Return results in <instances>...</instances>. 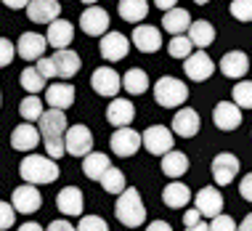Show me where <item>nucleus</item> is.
Segmentation results:
<instances>
[{
    "label": "nucleus",
    "instance_id": "31",
    "mask_svg": "<svg viewBox=\"0 0 252 231\" xmlns=\"http://www.w3.org/2000/svg\"><path fill=\"white\" fill-rule=\"evenodd\" d=\"M186 170H189V157L183 152H178V149H173V152H167L162 157V173L167 178H181Z\"/></svg>",
    "mask_w": 252,
    "mask_h": 231
},
{
    "label": "nucleus",
    "instance_id": "43",
    "mask_svg": "<svg viewBox=\"0 0 252 231\" xmlns=\"http://www.w3.org/2000/svg\"><path fill=\"white\" fill-rule=\"evenodd\" d=\"M13 56H16V45H13L8 37H0V69L8 66L13 61Z\"/></svg>",
    "mask_w": 252,
    "mask_h": 231
},
{
    "label": "nucleus",
    "instance_id": "44",
    "mask_svg": "<svg viewBox=\"0 0 252 231\" xmlns=\"http://www.w3.org/2000/svg\"><path fill=\"white\" fill-rule=\"evenodd\" d=\"M37 72L43 74L45 80H53V77H59V74H56V64H53V59H51V56H43V59H37Z\"/></svg>",
    "mask_w": 252,
    "mask_h": 231
},
{
    "label": "nucleus",
    "instance_id": "19",
    "mask_svg": "<svg viewBox=\"0 0 252 231\" xmlns=\"http://www.w3.org/2000/svg\"><path fill=\"white\" fill-rule=\"evenodd\" d=\"M106 120H109V125H114V128H127L135 120L133 101L130 99H120V96L112 99L109 106H106Z\"/></svg>",
    "mask_w": 252,
    "mask_h": 231
},
{
    "label": "nucleus",
    "instance_id": "8",
    "mask_svg": "<svg viewBox=\"0 0 252 231\" xmlns=\"http://www.w3.org/2000/svg\"><path fill=\"white\" fill-rule=\"evenodd\" d=\"M109 144H112V152L117 154V157H133V154L144 146V138H141L138 131H133V128L127 125V128H117V131L112 133V138H109Z\"/></svg>",
    "mask_w": 252,
    "mask_h": 231
},
{
    "label": "nucleus",
    "instance_id": "23",
    "mask_svg": "<svg viewBox=\"0 0 252 231\" xmlns=\"http://www.w3.org/2000/svg\"><path fill=\"white\" fill-rule=\"evenodd\" d=\"M40 138H43V135H40V131L32 122H22V125H16L11 133V146L16 149V152H32V149H37Z\"/></svg>",
    "mask_w": 252,
    "mask_h": 231
},
{
    "label": "nucleus",
    "instance_id": "26",
    "mask_svg": "<svg viewBox=\"0 0 252 231\" xmlns=\"http://www.w3.org/2000/svg\"><path fill=\"white\" fill-rule=\"evenodd\" d=\"M189 27H191V16H189L186 8H170L165 11V16H162V30L170 32V35H183V32H189Z\"/></svg>",
    "mask_w": 252,
    "mask_h": 231
},
{
    "label": "nucleus",
    "instance_id": "25",
    "mask_svg": "<svg viewBox=\"0 0 252 231\" xmlns=\"http://www.w3.org/2000/svg\"><path fill=\"white\" fill-rule=\"evenodd\" d=\"M218 66H220V72L226 74L228 80H242L244 74L250 72V59L244 51H228Z\"/></svg>",
    "mask_w": 252,
    "mask_h": 231
},
{
    "label": "nucleus",
    "instance_id": "15",
    "mask_svg": "<svg viewBox=\"0 0 252 231\" xmlns=\"http://www.w3.org/2000/svg\"><path fill=\"white\" fill-rule=\"evenodd\" d=\"M45 48H48V40H45V35H40V32H22V35H19L16 53H19L24 61H37V59H43Z\"/></svg>",
    "mask_w": 252,
    "mask_h": 231
},
{
    "label": "nucleus",
    "instance_id": "45",
    "mask_svg": "<svg viewBox=\"0 0 252 231\" xmlns=\"http://www.w3.org/2000/svg\"><path fill=\"white\" fill-rule=\"evenodd\" d=\"M239 194H242V199L252 202V173H247V175L239 181Z\"/></svg>",
    "mask_w": 252,
    "mask_h": 231
},
{
    "label": "nucleus",
    "instance_id": "47",
    "mask_svg": "<svg viewBox=\"0 0 252 231\" xmlns=\"http://www.w3.org/2000/svg\"><path fill=\"white\" fill-rule=\"evenodd\" d=\"M199 218H202V213L196 207H191V210H186V213H183V223H186V229L194 226V223H199Z\"/></svg>",
    "mask_w": 252,
    "mask_h": 231
},
{
    "label": "nucleus",
    "instance_id": "39",
    "mask_svg": "<svg viewBox=\"0 0 252 231\" xmlns=\"http://www.w3.org/2000/svg\"><path fill=\"white\" fill-rule=\"evenodd\" d=\"M228 11L236 22H252V0H231Z\"/></svg>",
    "mask_w": 252,
    "mask_h": 231
},
{
    "label": "nucleus",
    "instance_id": "18",
    "mask_svg": "<svg viewBox=\"0 0 252 231\" xmlns=\"http://www.w3.org/2000/svg\"><path fill=\"white\" fill-rule=\"evenodd\" d=\"M130 43L138 48L141 53H157L162 48V32L159 27H152V24H138L133 30V40Z\"/></svg>",
    "mask_w": 252,
    "mask_h": 231
},
{
    "label": "nucleus",
    "instance_id": "55",
    "mask_svg": "<svg viewBox=\"0 0 252 231\" xmlns=\"http://www.w3.org/2000/svg\"><path fill=\"white\" fill-rule=\"evenodd\" d=\"M194 3H196V5H204V3H210V0H194Z\"/></svg>",
    "mask_w": 252,
    "mask_h": 231
},
{
    "label": "nucleus",
    "instance_id": "10",
    "mask_svg": "<svg viewBox=\"0 0 252 231\" xmlns=\"http://www.w3.org/2000/svg\"><path fill=\"white\" fill-rule=\"evenodd\" d=\"M98 53L109 61V64L122 61L127 53H130V40L122 35V32H106V35L101 37V43H98Z\"/></svg>",
    "mask_w": 252,
    "mask_h": 231
},
{
    "label": "nucleus",
    "instance_id": "48",
    "mask_svg": "<svg viewBox=\"0 0 252 231\" xmlns=\"http://www.w3.org/2000/svg\"><path fill=\"white\" fill-rule=\"evenodd\" d=\"M0 3H3L5 8H13V11H19V8H27V5H30V0H0Z\"/></svg>",
    "mask_w": 252,
    "mask_h": 231
},
{
    "label": "nucleus",
    "instance_id": "52",
    "mask_svg": "<svg viewBox=\"0 0 252 231\" xmlns=\"http://www.w3.org/2000/svg\"><path fill=\"white\" fill-rule=\"evenodd\" d=\"M236 231H252V213H247L244 215V221L236 226Z\"/></svg>",
    "mask_w": 252,
    "mask_h": 231
},
{
    "label": "nucleus",
    "instance_id": "50",
    "mask_svg": "<svg viewBox=\"0 0 252 231\" xmlns=\"http://www.w3.org/2000/svg\"><path fill=\"white\" fill-rule=\"evenodd\" d=\"M154 5L159 11H170V8H175V5H178V0H154Z\"/></svg>",
    "mask_w": 252,
    "mask_h": 231
},
{
    "label": "nucleus",
    "instance_id": "54",
    "mask_svg": "<svg viewBox=\"0 0 252 231\" xmlns=\"http://www.w3.org/2000/svg\"><path fill=\"white\" fill-rule=\"evenodd\" d=\"M83 3H88V5H96V3H98V0H83Z\"/></svg>",
    "mask_w": 252,
    "mask_h": 231
},
{
    "label": "nucleus",
    "instance_id": "42",
    "mask_svg": "<svg viewBox=\"0 0 252 231\" xmlns=\"http://www.w3.org/2000/svg\"><path fill=\"white\" fill-rule=\"evenodd\" d=\"M236 226H239V223L231 218V215H223V213L210 221V231H236Z\"/></svg>",
    "mask_w": 252,
    "mask_h": 231
},
{
    "label": "nucleus",
    "instance_id": "20",
    "mask_svg": "<svg viewBox=\"0 0 252 231\" xmlns=\"http://www.w3.org/2000/svg\"><path fill=\"white\" fill-rule=\"evenodd\" d=\"M45 40H48V45H51V48H56V51L69 48L72 40H74V24L66 22V19H56V22L48 24Z\"/></svg>",
    "mask_w": 252,
    "mask_h": 231
},
{
    "label": "nucleus",
    "instance_id": "13",
    "mask_svg": "<svg viewBox=\"0 0 252 231\" xmlns=\"http://www.w3.org/2000/svg\"><path fill=\"white\" fill-rule=\"evenodd\" d=\"M194 207L199 210L204 218H210V221H213L215 215H220L223 213V194H220V189H215V186L199 189V192L194 194Z\"/></svg>",
    "mask_w": 252,
    "mask_h": 231
},
{
    "label": "nucleus",
    "instance_id": "21",
    "mask_svg": "<svg viewBox=\"0 0 252 231\" xmlns=\"http://www.w3.org/2000/svg\"><path fill=\"white\" fill-rule=\"evenodd\" d=\"M56 207L61 210V215H83V207H85V197L77 186H64L61 192L56 194Z\"/></svg>",
    "mask_w": 252,
    "mask_h": 231
},
{
    "label": "nucleus",
    "instance_id": "49",
    "mask_svg": "<svg viewBox=\"0 0 252 231\" xmlns=\"http://www.w3.org/2000/svg\"><path fill=\"white\" fill-rule=\"evenodd\" d=\"M146 231H173V226L170 223H165V221H152L146 226Z\"/></svg>",
    "mask_w": 252,
    "mask_h": 231
},
{
    "label": "nucleus",
    "instance_id": "9",
    "mask_svg": "<svg viewBox=\"0 0 252 231\" xmlns=\"http://www.w3.org/2000/svg\"><path fill=\"white\" fill-rule=\"evenodd\" d=\"M183 74L191 83H204V80H210L215 74V61L204 51H196L189 59H183Z\"/></svg>",
    "mask_w": 252,
    "mask_h": 231
},
{
    "label": "nucleus",
    "instance_id": "12",
    "mask_svg": "<svg viewBox=\"0 0 252 231\" xmlns=\"http://www.w3.org/2000/svg\"><path fill=\"white\" fill-rule=\"evenodd\" d=\"M11 205H13V210H19L22 215H32L35 210H40V205H43V197H40L37 186H32V183H22V186L13 189Z\"/></svg>",
    "mask_w": 252,
    "mask_h": 231
},
{
    "label": "nucleus",
    "instance_id": "1",
    "mask_svg": "<svg viewBox=\"0 0 252 231\" xmlns=\"http://www.w3.org/2000/svg\"><path fill=\"white\" fill-rule=\"evenodd\" d=\"M40 122V135H43V144H45V154L53 160H61L66 154V146H64V138H66V114L64 109H48L43 112V117L37 120Z\"/></svg>",
    "mask_w": 252,
    "mask_h": 231
},
{
    "label": "nucleus",
    "instance_id": "40",
    "mask_svg": "<svg viewBox=\"0 0 252 231\" xmlns=\"http://www.w3.org/2000/svg\"><path fill=\"white\" fill-rule=\"evenodd\" d=\"M77 231H109V223L101 215H83V221L77 223Z\"/></svg>",
    "mask_w": 252,
    "mask_h": 231
},
{
    "label": "nucleus",
    "instance_id": "56",
    "mask_svg": "<svg viewBox=\"0 0 252 231\" xmlns=\"http://www.w3.org/2000/svg\"><path fill=\"white\" fill-rule=\"evenodd\" d=\"M0 106H3V93H0Z\"/></svg>",
    "mask_w": 252,
    "mask_h": 231
},
{
    "label": "nucleus",
    "instance_id": "29",
    "mask_svg": "<svg viewBox=\"0 0 252 231\" xmlns=\"http://www.w3.org/2000/svg\"><path fill=\"white\" fill-rule=\"evenodd\" d=\"M109 167H112V160H109L104 152H91L88 157H83V173L91 181H101V175H104Z\"/></svg>",
    "mask_w": 252,
    "mask_h": 231
},
{
    "label": "nucleus",
    "instance_id": "30",
    "mask_svg": "<svg viewBox=\"0 0 252 231\" xmlns=\"http://www.w3.org/2000/svg\"><path fill=\"white\" fill-rule=\"evenodd\" d=\"M117 11H120V16L125 19V22L141 24L146 19V13H149V3L146 0H120Z\"/></svg>",
    "mask_w": 252,
    "mask_h": 231
},
{
    "label": "nucleus",
    "instance_id": "46",
    "mask_svg": "<svg viewBox=\"0 0 252 231\" xmlns=\"http://www.w3.org/2000/svg\"><path fill=\"white\" fill-rule=\"evenodd\" d=\"M45 231H77V226H72L69 221L59 218V221H51V223H48V229H45Z\"/></svg>",
    "mask_w": 252,
    "mask_h": 231
},
{
    "label": "nucleus",
    "instance_id": "16",
    "mask_svg": "<svg viewBox=\"0 0 252 231\" xmlns=\"http://www.w3.org/2000/svg\"><path fill=\"white\" fill-rule=\"evenodd\" d=\"M213 122L218 131H236L242 125V109L234 101H218L213 109Z\"/></svg>",
    "mask_w": 252,
    "mask_h": 231
},
{
    "label": "nucleus",
    "instance_id": "5",
    "mask_svg": "<svg viewBox=\"0 0 252 231\" xmlns=\"http://www.w3.org/2000/svg\"><path fill=\"white\" fill-rule=\"evenodd\" d=\"M173 131H170L167 125H149L144 133H141V138H144V146L149 154H154V157H165L167 152H173L175 146V138H173Z\"/></svg>",
    "mask_w": 252,
    "mask_h": 231
},
{
    "label": "nucleus",
    "instance_id": "4",
    "mask_svg": "<svg viewBox=\"0 0 252 231\" xmlns=\"http://www.w3.org/2000/svg\"><path fill=\"white\" fill-rule=\"evenodd\" d=\"M186 99H189V88L178 77H159L154 83V101L165 109H178V106L186 104Z\"/></svg>",
    "mask_w": 252,
    "mask_h": 231
},
{
    "label": "nucleus",
    "instance_id": "24",
    "mask_svg": "<svg viewBox=\"0 0 252 231\" xmlns=\"http://www.w3.org/2000/svg\"><path fill=\"white\" fill-rule=\"evenodd\" d=\"M45 104L51 106V109H69L74 104V85L72 83H53L45 88Z\"/></svg>",
    "mask_w": 252,
    "mask_h": 231
},
{
    "label": "nucleus",
    "instance_id": "3",
    "mask_svg": "<svg viewBox=\"0 0 252 231\" xmlns=\"http://www.w3.org/2000/svg\"><path fill=\"white\" fill-rule=\"evenodd\" d=\"M114 215L122 226L127 229H138L141 223L146 221V205L141 202L138 189L127 186L122 194H117V202H114Z\"/></svg>",
    "mask_w": 252,
    "mask_h": 231
},
{
    "label": "nucleus",
    "instance_id": "6",
    "mask_svg": "<svg viewBox=\"0 0 252 231\" xmlns=\"http://www.w3.org/2000/svg\"><path fill=\"white\" fill-rule=\"evenodd\" d=\"M64 146H66V154L83 160L93 152V133L88 125H69L66 131V138H64Z\"/></svg>",
    "mask_w": 252,
    "mask_h": 231
},
{
    "label": "nucleus",
    "instance_id": "41",
    "mask_svg": "<svg viewBox=\"0 0 252 231\" xmlns=\"http://www.w3.org/2000/svg\"><path fill=\"white\" fill-rule=\"evenodd\" d=\"M16 221V210H13L11 202H3L0 199V231H8Z\"/></svg>",
    "mask_w": 252,
    "mask_h": 231
},
{
    "label": "nucleus",
    "instance_id": "36",
    "mask_svg": "<svg viewBox=\"0 0 252 231\" xmlns=\"http://www.w3.org/2000/svg\"><path fill=\"white\" fill-rule=\"evenodd\" d=\"M231 101L239 109H252V80H239L231 91Z\"/></svg>",
    "mask_w": 252,
    "mask_h": 231
},
{
    "label": "nucleus",
    "instance_id": "17",
    "mask_svg": "<svg viewBox=\"0 0 252 231\" xmlns=\"http://www.w3.org/2000/svg\"><path fill=\"white\" fill-rule=\"evenodd\" d=\"M80 27H83V32L91 37H104L106 30H109V13L104 8H98V5H91V8H85L83 16H80Z\"/></svg>",
    "mask_w": 252,
    "mask_h": 231
},
{
    "label": "nucleus",
    "instance_id": "28",
    "mask_svg": "<svg viewBox=\"0 0 252 231\" xmlns=\"http://www.w3.org/2000/svg\"><path fill=\"white\" fill-rule=\"evenodd\" d=\"M51 59H53V64H56V74L61 80H69V77H74V74L80 72V56L74 51H69V48L56 51Z\"/></svg>",
    "mask_w": 252,
    "mask_h": 231
},
{
    "label": "nucleus",
    "instance_id": "34",
    "mask_svg": "<svg viewBox=\"0 0 252 231\" xmlns=\"http://www.w3.org/2000/svg\"><path fill=\"white\" fill-rule=\"evenodd\" d=\"M101 186H104V192H109V194H122L127 189V178H125V173L120 170V167H109V170L101 175Z\"/></svg>",
    "mask_w": 252,
    "mask_h": 231
},
{
    "label": "nucleus",
    "instance_id": "51",
    "mask_svg": "<svg viewBox=\"0 0 252 231\" xmlns=\"http://www.w3.org/2000/svg\"><path fill=\"white\" fill-rule=\"evenodd\" d=\"M19 231H45V229L40 226V223H35V221H27V223L19 226Z\"/></svg>",
    "mask_w": 252,
    "mask_h": 231
},
{
    "label": "nucleus",
    "instance_id": "37",
    "mask_svg": "<svg viewBox=\"0 0 252 231\" xmlns=\"http://www.w3.org/2000/svg\"><path fill=\"white\" fill-rule=\"evenodd\" d=\"M22 88L27 93H40V91H45V77L37 72V66H27V69L22 72Z\"/></svg>",
    "mask_w": 252,
    "mask_h": 231
},
{
    "label": "nucleus",
    "instance_id": "14",
    "mask_svg": "<svg viewBox=\"0 0 252 231\" xmlns=\"http://www.w3.org/2000/svg\"><path fill=\"white\" fill-rule=\"evenodd\" d=\"M199 128H202L199 112L191 109V106H181V109L175 112V117H173L170 131H173L175 135H181V138H194V135L199 133Z\"/></svg>",
    "mask_w": 252,
    "mask_h": 231
},
{
    "label": "nucleus",
    "instance_id": "33",
    "mask_svg": "<svg viewBox=\"0 0 252 231\" xmlns=\"http://www.w3.org/2000/svg\"><path fill=\"white\" fill-rule=\"evenodd\" d=\"M122 88H125V93H130V96H141V93L149 91V74L141 69V66H133V69H127L125 77H122Z\"/></svg>",
    "mask_w": 252,
    "mask_h": 231
},
{
    "label": "nucleus",
    "instance_id": "32",
    "mask_svg": "<svg viewBox=\"0 0 252 231\" xmlns=\"http://www.w3.org/2000/svg\"><path fill=\"white\" fill-rule=\"evenodd\" d=\"M189 40H191L196 48H207V45L215 43V27L210 22H204V19L191 22V27H189Z\"/></svg>",
    "mask_w": 252,
    "mask_h": 231
},
{
    "label": "nucleus",
    "instance_id": "35",
    "mask_svg": "<svg viewBox=\"0 0 252 231\" xmlns=\"http://www.w3.org/2000/svg\"><path fill=\"white\" fill-rule=\"evenodd\" d=\"M19 112H22V117L27 122H37L40 117H43V112H45L43 99H40V96H27L22 104H19Z\"/></svg>",
    "mask_w": 252,
    "mask_h": 231
},
{
    "label": "nucleus",
    "instance_id": "7",
    "mask_svg": "<svg viewBox=\"0 0 252 231\" xmlns=\"http://www.w3.org/2000/svg\"><path fill=\"white\" fill-rule=\"evenodd\" d=\"M91 88L104 99H117L120 88H122V77L120 72H114L112 66H98L91 74Z\"/></svg>",
    "mask_w": 252,
    "mask_h": 231
},
{
    "label": "nucleus",
    "instance_id": "53",
    "mask_svg": "<svg viewBox=\"0 0 252 231\" xmlns=\"http://www.w3.org/2000/svg\"><path fill=\"white\" fill-rule=\"evenodd\" d=\"M186 231H210V223H202L199 221V223H194V226H189Z\"/></svg>",
    "mask_w": 252,
    "mask_h": 231
},
{
    "label": "nucleus",
    "instance_id": "38",
    "mask_svg": "<svg viewBox=\"0 0 252 231\" xmlns=\"http://www.w3.org/2000/svg\"><path fill=\"white\" fill-rule=\"evenodd\" d=\"M167 53L173 59H189L194 53V43L189 40V35H175L167 45Z\"/></svg>",
    "mask_w": 252,
    "mask_h": 231
},
{
    "label": "nucleus",
    "instance_id": "2",
    "mask_svg": "<svg viewBox=\"0 0 252 231\" xmlns=\"http://www.w3.org/2000/svg\"><path fill=\"white\" fill-rule=\"evenodd\" d=\"M19 175H22L24 183H32V186H40V183H53L59 178V165L56 160L48 157V154H30V157L22 160L19 165Z\"/></svg>",
    "mask_w": 252,
    "mask_h": 231
},
{
    "label": "nucleus",
    "instance_id": "11",
    "mask_svg": "<svg viewBox=\"0 0 252 231\" xmlns=\"http://www.w3.org/2000/svg\"><path fill=\"white\" fill-rule=\"evenodd\" d=\"M239 170H242V162L231 152H220L213 160V178H215L218 186H228V183L239 175Z\"/></svg>",
    "mask_w": 252,
    "mask_h": 231
},
{
    "label": "nucleus",
    "instance_id": "22",
    "mask_svg": "<svg viewBox=\"0 0 252 231\" xmlns=\"http://www.w3.org/2000/svg\"><path fill=\"white\" fill-rule=\"evenodd\" d=\"M59 13H61L59 0H30V5H27V16H30V22H35V24L56 22Z\"/></svg>",
    "mask_w": 252,
    "mask_h": 231
},
{
    "label": "nucleus",
    "instance_id": "27",
    "mask_svg": "<svg viewBox=\"0 0 252 231\" xmlns=\"http://www.w3.org/2000/svg\"><path fill=\"white\" fill-rule=\"evenodd\" d=\"M162 202H165L167 207H173V210H181V207H186L189 202H191V192H189L186 183L173 181V183H167V186L162 189Z\"/></svg>",
    "mask_w": 252,
    "mask_h": 231
}]
</instances>
